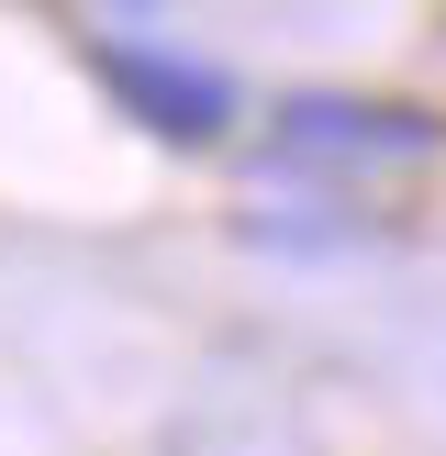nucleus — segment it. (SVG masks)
<instances>
[{
	"mask_svg": "<svg viewBox=\"0 0 446 456\" xmlns=\"http://www.w3.org/2000/svg\"><path fill=\"white\" fill-rule=\"evenodd\" d=\"M89 67H101L112 111H134L156 145H223V134L245 123L235 67L190 56V45H168V34H101V45H89Z\"/></svg>",
	"mask_w": 446,
	"mask_h": 456,
	"instance_id": "f257e3e1",
	"label": "nucleus"
},
{
	"mask_svg": "<svg viewBox=\"0 0 446 456\" xmlns=\"http://www.w3.org/2000/svg\"><path fill=\"white\" fill-rule=\"evenodd\" d=\"M268 134H279V156H301V167H401V156L446 145V123L424 101H357V89H290Z\"/></svg>",
	"mask_w": 446,
	"mask_h": 456,
	"instance_id": "f03ea898",
	"label": "nucleus"
},
{
	"mask_svg": "<svg viewBox=\"0 0 446 456\" xmlns=\"http://www.w3.org/2000/svg\"><path fill=\"white\" fill-rule=\"evenodd\" d=\"M112 12H134V22H145V12H168V0H112Z\"/></svg>",
	"mask_w": 446,
	"mask_h": 456,
	"instance_id": "7ed1b4c3",
	"label": "nucleus"
}]
</instances>
